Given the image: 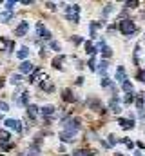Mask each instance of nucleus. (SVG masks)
<instances>
[{
  "mask_svg": "<svg viewBox=\"0 0 145 156\" xmlns=\"http://www.w3.org/2000/svg\"><path fill=\"white\" fill-rule=\"evenodd\" d=\"M118 29H120V33H123L125 37H129V35H133L136 31V26H134L133 20H120L118 22Z\"/></svg>",
  "mask_w": 145,
  "mask_h": 156,
  "instance_id": "1",
  "label": "nucleus"
},
{
  "mask_svg": "<svg viewBox=\"0 0 145 156\" xmlns=\"http://www.w3.org/2000/svg\"><path fill=\"white\" fill-rule=\"evenodd\" d=\"M78 13H80V5L74 4V5H69V7H67L65 16H67V20H71V22H78Z\"/></svg>",
  "mask_w": 145,
  "mask_h": 156,
  "instance_id": "2",
  "label": "nucleus"
},
{
  "mask_svg": "<svg viewBox=\"0 0 145 156\" xmlns=\"http://www.w3.org/2000/svg\"><path fill=\"white\" fill-rule=\"evenodd\" d=\"M78 129H80V122L74 120V118H72V120H67V122L64 123V131H67V133H72V134H74Z\"/></svg>",
  "mask_w": 145,
  "mask_h": 156,
  "instance_id": "3",
  "label": "nucleus"
},
{
  "mask_svg": "<svg viewBox=\"0 0 145 156\" xmlns=\"http://www.w3.org/2000/svg\"><path fill=\"white\" fill-rule=\"evenodd\" d=\"M36 33H38V37H40V38H45V40L51 38V33L44 27V24H42V22H38V24H36Z\"/></svg>",
  "mask_w": 145,
  "mask_h": 156,
  "instance_id": "4",
  "label": "nucleus"
},
{
  "mask_svg": "<svg viewBox=\"0 0 145 156\" xmlns=\"http://www.w3.org/2000/svg\"><path fill=\"white\" fill-rule=\"evenodd\" d=\"M4 123H5V127H9V129H15L16 133H20V131H22V123H20L18 120H13V118H9V120H5Z\"/></svg>",
  "mask_w": 145,
  "mask_h": 156,
  "instance_id": "5",
  "label": "nucleus"
},
{
  "mask_svg": "<svg viewBox=\"0 0 145 156\" xmlns=\"http://www.w3.org/2000/svg\"><path fill=\"white\" fill-rule=\"evenodd\" d=\"M27 31H29V24H27V22H20L15 33H16V37H26Z\"/></svg>",
  "mask_w": 145,
  "mask_h": 156,
  "instance_id": "6",
  "label": "nucleus"
},
{
  "mask_svg": "<svg viewBox=\"0 0 145 156\" xmlns=\"http://www.w3.org/2000/svg\"><path fill=\"white\" fill-rule=\"evenodd\" d=\"M116 80H118L120 83H123V82L127 80V73H125V69H123L122 66H120V67L116 69Z\"/></svg>",
  "mask_w": 145,
  "mask_h": 156,
  "instance_id": "7",
  "label": "nucleus"
},
{
  "mask_svg": "<svg viewBox=\"0 0 145 156\" xmlns=\"http://www.w3.org/2000/svg\"><path fill=\"white\" fill-rule=\"evenodd\" d=\"M60 140H62V142H67V144H69V142H74V134H72V133H67V131H62V133H60Z\"/></svg>",
  "mask_w": 145,
  "mask_h": 156,
  "instance_id": "8",
  "label": "nucleus"
},
{
  "mask_svg": "<svg viewBox=\"0 0 145 156\" xmlns=\"http://www.w3.org/2000/svg\"><path fill=\"white\" fill-rule=\"evenodd\" d=\"M118 123H120L123 129H133V127H134V122H133V120H123V118H120Z\"/></svg>",
  "mask_w": 145,
  "mask_h": 156,
  "instance_id": "9",
  "label": "nucleus"
},
{
  "mask_svg": "<svg viewBox=\"0 0 145 156\" xmlns=\"http://www.w3.org/2000/svg\"><path fill=\"white\" fill-rule=\"evenodd\" d=\"M40 113H42L45 118L53 116V115H55V107H53V105H45V107H42V111H40Z\"/></svg>",
  "mask_w": 145,
  "mask_h": 156,
  "instance_id": "10",
  "label": "nucleus"
},
{
  "mask_svg": "<svg viewBox=\"0 0 145 156\" xmlns=\"http://www.w3.org/2000/svg\"><path fill=\"white\" fill-rule=\"evenodd\" d=\"M16 55H18V58H20V60H24V62H26V58H27V55H29V49H27V47H20Z\"/></svg>",
  "mask_w": 145,
  "mask_h": 156,
  "instance_id": "11",
  "label": "nucleus"
},
{
  "mask_svg": "<svg viewBox=\"0 0 145 156\" xmlns=\"http://www.w3.org/2000/svg\"><path fill=\"white\" fill-rule=\"evenodd\" d=\"M33 69V64L31 62H22L20 64V73H29Z\"/></svg>",
  "mask_w": 145,
  "mask_h": 156,
  "instance_id": "12",
  "label": "nucleus"
},
{
  "mask_svg": "<svg viewBox=\"0 0 145 156\" xmlns=\"http://www.w3.org/2000/svg\"><path fill=\"white\" fill-rule=\"evenodd\" d=\"M16 102H18L20 105H27V102H29V93H26V91H24V93H22V96H20V98H16Z\"/></svg>",
  "mask_w": 145,
  "mask_h": 156,
  "instance_id": "13",
  "label": "nucleus"
},
{
  "mask_svg": "<svg viewBox=\"0 0 145 156\" xmlns=\"http://www.w3.org/2000/svg\"><path fill=\"white\" fill-rule=\"evenodd\" d=\"M11 18H13V13H11V11H2V13H0V20H2V22H9Z\"/></svg>",
  "mask_w": 145,
  "mask_h": 156,
  "instance_id": "14",
  "label": "nucleus"
},
{
  "mask_svg": "<svg viewBox=\"0 0 145 156\" xmlns=\"http://www.w3.org/2000/svg\"><path fill=\"white\" fill-rule=\"evenodd\" d=\"M109 105H111V109H112L114 113H120V111H122V109H120V104H118V98H112Z\"/></svg>",
  "mask_w": 145,
  "mask_h": 156,
  "instance_id": "15",
  "label": "nucleus"
},
{
  "mask_svg": "<svg viewBox=\"0 0 145 156\" xmlns=\"http://www.w3.org/2000/svg\"><path fill=\"white\" fill-rule=\"evenodd\" d=\"M27 115L31 118H36L38 116V107H36V105H29V107H27Z\"/></svg>",
  "mask_w": 145,
  "mask_h": 156,
  "instance_id": "16",
  "label": "nucleus"
},
{
  "mask_svg": "<svg viewBox=\"0 0 145 156\" xmlns=\"http://www.w3.org/2000/svg\"><path fill=\"white\" fill-rule=\"evenodd\" d=\"M72 156H93L91 151H87V149H78V151H74Z\"/></svg>",
  "mask_w": 145,
  "mask_h": 156,
  "instance_id": "17",
  "label": "nucleus"
},
{
  "mask_svg": "<svg viewBox=\"0 0 145 156\" xmlns=\"http://www.w3.org/2000/svg\"><path fill=\"white\" fill-rule=\"evenodd\" d=\"M64 100H65V102H74V100H76V98H74V96H72V93L71 91H69V89H65V91H64Z\"/></svg>",
  "mask_w": 145,
  "mask_h": 156,
  "instance_id": "18",
  "label": "nucleus"
},
{
  "mask_svg": "<svg viewBox=\"0 0 145 156\" xmlns=\"http://www.w3.org/2000/svg\"><path fill=\"white\" fill-rule=\"evenodd\" d=\"M62 62H64V56H60V55H58V56L53 60V66H55L56 69H60V67H62Z\"/></svg>",
  "mask_w": 145,
  "mask_h": 156,
  "instance_id": "19",
  "label": "nucleus"
},
{
  "mask_svg": "<svg viewBox=\"0 0 145 156\" xmlns=\"http://www.w3.org/2000/svg\"><path fill=\"white\" fill-rule=\"evenodd\" d=\"M85 49H87V53H89L91 56H93V55L96 53V47H94V45H93L91 42H87V44H85Z\"/></svg>",
  "mask_w": 145,
  "mask_h": 156,
  "instance_id": "20",
  "label": "nucleus"
},
{
  "mask_svg": "<svg viewBox=\"0 0 145 156\" xmlns=\"http://www.w3.org/2000/svg\"><path fill=\"white\" fill-rule=\"evenodd\" d=\"M42 89H45V91H53L55 89V85L49 82V78H47V82H42Z\"/></svg>",
  "mask_w": 145,
  "mask_h": 156,
  "instance_id": "21",
  "label": "nucleus"
},
{
  "mask_svg": "<svg viewBox=\"0 0 145 156\" xmlns=\"http://www.w3.org/2000/svg\"><path fill=\"white\" fill-rule=\"evenodd\" d=\"M122 89H123V91H127V93H131V91H133V83H131L129 80H125V82L122 83Z\"/></svg>",
  "mask_w": 145,
  "mask_h": 156,
  "instance_id": "22",
  "label": "nucleus"
},
{
  "mask_svg": "<svg viewBox=\"0 0 145 156\" xmlns=\"http://www.w3.org/2000/svg\"><path fill=\"white\" fill-rule=\"evenodd\" d=\"M136 107H138V109H143V94H142V93L136 96Z\"/></svg>",
  "mask_w": 145,
  "mask_h": 156,
  "instance_id": "23",
  "label": "nucleus"
},
{
  "mask_svg": "<svg viewBox=\"0 0 145 156\" xmlns=\"http://www.w3.org/2000/svg\"><path fill=\"white\" fill-rule=\"evenodd\" d=\"M0 142H2V144H4V142H9V133L4 131V129L0 131Z\"/></svg>",
  "mask_w": 145,
  "mask_h": 156,
  "instance_id": "24",
  "label": "nucleus"
},
{
  "mask_svg": "<svg viewBox=\"0 0 145 156\" xmlns=\"http://www.w3.org/2000/svg\"><path fill=\"white\" fill-rule=\"evenodd\" d=\"M107 60H104V62H100V67H98V71H100V73H102V75H104V73H105V71H107Z\"/></svg>",
  "mask_w": 145,
  "mask_h": 156,
  "instance_id": "25",
  "label": "nucleus"
},
{
  "mask_svg": "<svg viewBox=\"0 0 145 156\" xmlns=\"http://www.w3.org/2000/svg\"><path fill=\"white\" fill-rule=\"evenodd\" d=\"M40 73H42V71H40V69H36L35 73L29 76V82H31V83H33V82H36V78H38V75H40Z\"/></svg>",
  "mask_w": 145,
  "mask_h": 156,
  "instance_id": "26",
  "label": "nucleus"
},
{
  "mask_svg": "<svg viewBox=\"0 0 145 156\" xmlns=\"http://www.w3.org/2000/svg\"><path fill=\"white\" fill-rule=\"evenodd\" d=\"M87 66H89V69H91V71H96V62H94V58H93V56H91V60H89V64H87Z\"/></svg>",
  "mask_w": 145,
  "mask_h": 156,
  "instance_id": "27",
  "label": "nucleus"
},
{
  "mask_svg": "<svg viewBox=\"0 0 145 156\" xmlns=\"http://www.w3.org/2000/svg\"><path fill=\"white\" fill-rule=\"evenodd\" d=\"M20 80H22L20 75H13V76H11V82H13V83H20Z\"/></svg>",
  "mask_w": 145,
  "mask_h": 156,
  "instance_id": "28",
  "label": "nucleus"
},
{
  "mask_svg": "<svg viewBox=\"0 0 145 156\" xmlns=\"http://www.w3.org/2000/svg\"><path fill=\"white\" fill-rule=\"evenodd\" d=\"M111 11H112V4H107V5H105V9H104V15L107 16V15L111 13Z\"/></svg>",
  "mask_w": 145,
  "mask_h": 156,
  "instance_id": "29",
  "label": "nucleus"
},
{
  "mask_svg": "<svg viewBox=\"0 0 145 156\" xmlns=\"http://www.w3.org/2000/svg\"><path fill=\"white\" fill-rule=\"evenodd\" d=\"M15 4H16V2H13V0H9V2H5V7H7V11H11Z\"/></svg>",
  "mask_w": 145,
  "mask_h": 156,
  "instance_id": "30",
  "label": "nucleus"
},
{
  "mask_svg": "<svg viewBox=\"0 0 145 156\" xmlns=\"http://www.w3.org/2000/svg\"><path fill=\"white\" fill-rule=\"evenodd\" d=\"M133 100H134V96H133V94H127V96L123 98V102H125V104H131Z\"/></svg>",
  "mask_w": 145,
  "mask_h": 156,
  "instance_id": "31",
  "label": "nucleus"
},
{
  "mask_svg": "<svg viewBox=\"0 0 145 156\" xmlns=\"http://www.w3.org/2000/svg\"><path fill=\"white\" fill-rule=\"evenodd\" d=\"M109 85H111L109 78H102V87H109Z\"/></svg>",
  "mask_w": 145,
  "mask_h": 156,
  "instance_id": "32",
  "label": "nucleus"
},
{
  "mask_svg": "<svg viewBox=\"0 0 145 156\" xmlns=\"http://www.w3.org/2000/svg\"><path fill=\"white\" fill-rule=\"evenodd\" d=\"M45 7H47V9H51V11H53V9H56V5H55L53 2H47V4H45Z\"/></svg>",
  "mask_w": 145,
  "mask_h": 156,
  "instance_id": "33",
  "label": "nucleus"
},
{
  "mask_svg": "<svg viewBox=\"0 0 145 156\" xmlns=\"http://www.w3.org/2000/svg\"><path fill=\"white\" fill-rule=\"evenodd\" d=\"M138 78H140L142 82H145V71H140V73H138Z\"/></svg>",
  "mask_w": 145,
  "mask_h": 156,
  "instance_id": "34",
  "label": "nucleus"
},
{
  "mask_svg": "<svg viewBox=\"0 0 145 156\" xmlns=\"http://www.w3.org/2000/svg\"><path fill=\"white\" fill-rule=\"evenodd\" d=\"M72 42H74V44H76V45H78V44H82V42H83V40L80 38V37H74V38H72Z\"/></svg>",
  "mask_w": 145,
  "mask_h": 156,
  "instance_id": "35",
  "label": "nucleus"
},
{
  "mask_svg": "<svg viewBox=\"0 0 145 156\" xmlns=\"http://www.w3.org/2000/svg\"><path fill=\"white\" fill-rule=\"evenodd\" d=\"M125 5H127V7H136V5H138V2H127Z\"/></svg>",
  "mask_w": 145,
  "mask_h": 156,
  "instance_id": "36",
  "label": "nucleus"
},
{
  "mask_svg": "<svg viewBox=\"0 0 145 156\" xmlns=\"http://www.w3.org/2000/svg\"><path fill=\"white\" fill-rule=\"evenodd\" d=\"M116 144V138L114 136H109V145H114Z\"/></svg>",
  "mask_w": 145,
  "mask_h": 156,
  "instance_id": "37",
  "label": "nucleus"
},
{
  "mask_svg": "<svg viewBox=\"0 0 145 156\" xmlns=\"http://www.w3.org/2000/svg\"><path fill=\"white\" fill-rule=\"evenodd\" d=\"M0 109H2V111H9V105H7V104H0Z\"/></svg>",
  "mask_w": 145,
  "mask_h": 156,
  "instance_id": "38",
  "label": "nucleus"
},
{
  "mask_svg": "<svg viewBox=\"0 0 145 156\" xmlns=\"http://www.w3.org/2000/svg\"><path fill=\"white\" fill-rule=\"evenodd\" d=\"M51 47H53V49H55V51H58V49H60V47H58V44H56V42H51Z\"/></svg>",
  "mask_w": 145,
  "mask_h": 156,
  "instance_id": "39",
  "label": "nucleus"
},
{
  "mask_svg": "<svg viewBox=\"0 0 145 156\" xmlns=\"http://www.w3.org/2000/svg\"><path fill=\"white\" fill-rule=\"evenodd\" d=\"M2 85H4V80H0V87H2Z\"/></svg>",
  "mask_w": 145,
  "mask_h": 156,
  "instance_id": "40",
  "label": "nucleus"
},
{
  "mask_svg": "<svg viewBox=\"0 0 145 156\" xmlns=\"http://www.w3.org/2000/svg\"><path fill=\"white\" fill-rule=\"evenodd\" d=\"M136 156H142V154H140V153H136Z\"/></svg>",
  "mask_w": 145,
  "mask_h": 156,
  "instance_id": "41",
  "label": "nucleus"
},
{
  "mask_svg": "<svg viewBox=\"0 0 145 156\" xmlns=\"http://www.w3.org/2000/svg\"><path fill=\"white\" fill-rule=\"evenodd\" d=\"M116 156H122V154H120V153H118V154H116Z\"/></svg>",
  "mask_w": 145,
  "mask_h": 156,
  "instance_id": "42",
  "label": "nucleus"
}]
</instances>
